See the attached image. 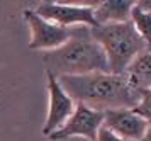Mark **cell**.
<instances>
[{"mask_svg": "<svg viewBox=\"0 0 151 141\" xmlns=\"http://www.w3.org/2000/svg\"><path fill=\"white\" fill-rule=\"evenodd\" d=\"M131 22L137 31V34L146 41L148 48L151 49V12L134 5L132 12H131Z\"/></svg>", "mask_w": 151, "mask_h": 141, "instance_id": "cell-11", "label": "cell"}, {"mask_svg": "<svg viewBox=\"0 0 151 141\" xmlns=\"http://www.w3.org/2000/svg\"><path fill=\"white\" fill-rule=\"evenodd\" d=\"M104 112L87 107L85 104H76L68 121L61 128L48 136L49 141H65L70 138H85L88 141H95L99 129L102 128Z\"/></svg>", "mask_w": 151, "mask_h": 141, "instance_id": "cell-5", "label": "cell"}, {"mask_svg": "<svg viewBox=\"0 0 151 141\" xmlns=\"http://www.w3.org/2000/svg\"><path fill=\"white\" fill-rule=\"evenodd\" d=\"M137 141H151V124H148V129L144 131V134L141 136Z\"/></svg>", "mask_w": 151, "mask_h": 141, "instance_id": "cell-16", "label": "cell"}, {"mask_svg": "<svg viewBox=\"0 0 151 141\" xmlns=\"http://www.w3.org/2000/svg\"><path fill=\"white\" fill-rule=\"evenodd\" d=\"M100 0H63L61 4L68 5H76V7H87V9H95Z\"/></svg>", "mask_w": 151, "mask_h": 141, "instance_id": "cell-14", "label": "cell"}, {"mask_svg": "<svg viewBox=\"0 0 151 141\" xmlns=\"http://www.w3.org/2000/svg\"><path fill=\"white\" fill-rule=\"evenodd\" d=\"M132 109H134L143 119H146L148 124H151V88H146V90L141 92L139 102H137Z\"/></svg>", "mask_w": 151, "mask_h": 141, "instance_id": "cell-12", "label": "cell"}, {"mask_svg": "<svg viewBox=\"0 0 151 141\" xmlns=\"http://www.w3.org/2000/svg\"><path fill=\"white\" fill-rule=\"evenodd\" d=\"M24 19L31 29L29 49H37V51H51L60 48L75 34L76 29V27L58 26L55 22L42 19L39 14H36L34 9H26Z\"/></svg>", "mask_w": 151, "mask_h": 141, "instance_id": "cell-4", "label": "cell"}, {"mask_svg": "<svg viewBox=\"0 0 151 141\" xmlns=\"http://www.w3.org/2000/svg\"><path fill=\"white\" fill-rule=\"evenodd\" d=\"M137 0H100L93 9V17L99 26L131 20V12Z\"/></svg>", "mask_w": 151, "mask_h": 141, "instance_id": "cell-9", "label": "cell"}, {"mask_svg": "<svg viewBox=\"0 0 151 141\" xmlns=\"http://www.w3.org/2000/svg\"><path fill=\"white\" fill-rule=\"evenodd\" d=\"M90 34L102 46L110 73H124L137 54L150 49L131 20L90 27Z\"/></svg>", "mask_w": 151, "mask_h": 141, "instance_id": "cell-3", "label": "cell"}, {"mask_svg": "<svg viewBox=\"0 0 151 141\" xmlns=\"http://www.w3.org/2000/svg\"><path fill=\"white\" fill-rule=\"evenodd\" d=\"M136 5L139 9H143V10H150L151 12V0H137Z\"/></svg>", "mask_w": 151, "mask_h": 141, "instance_id": "cell-15", "label": "cell"}, {"mask_svg": "<svg viewBox=\"0 0 151 141\" xmlns=\"http://www.w3.org/2000/svg\"><path fill=\"white\" fill-rule=\"evenodd\" d=\"M63 0H41V4H61Z\"/></svg>", "mask_w": 151, "mask_h": 141, "instance_id": "cell-17", "label": "cell"}, {"mask_svg": "<svg viewBox=\"0 0 151 141\" xmlns=\"http://www.w3.org/2000/svg\"><path fill=\"white\" fill-rule=\"evenodd\" d=\"M46 85H48L49 107H48L44 126H42V134L48 138L49 134L58 131L65 122L68 121V117L73 112L76 102L63 90V87L60 85V82H58L55 75L48 73V72H46Z\"/></svg>", "mask_w": 151, "mask_h": 141, "instance_id": "cell-6", "label": "cell"}, {"mask_svg": "<svg viewBox=\"0 0 151 141\" xmlns=\"http://www.w3.org/2000/svg\"><path fill=\"white\" fill-rule=\"evenodd\" d=\"M104 128L110 129L124 141H137L148 129V121L143 119L134 109H109L104 111Z\"/></svg>", "mask_w": 151, "mask_h": 141, "instance_id": "cell-8", "label": "cell"}, {"mask_svg": "<svg viewBox=\"0 0 151 141\" xmlns=\"http://www.w3.org/2000/svg\"><path fill=\"white\" fill-rule=\"evenodd\" d=\"M63 90L76 102L95 111L134 107L141 92L132 87L126 73L95 72L87 75H63L56 77Z\"/></svg>", "mask_w": 151, "mask_h": 141, "instance_id": "cell-1", "label": "cell"}, {"mask_svg": "<svg viewBox=\"0 0 151 141\" xmlns=\"http://www.w3.org/2000/svg\"><path fill=\"white\" fill-rule=\"evenodd\" d=\"M34 10L42 19L55 22V24L63 27L99 26L95 17H93V9H87V7H76V5H68V4H41Z\"/></svg>", "mask_w": 151, "mask_h": 141, "instance_id": "cell-7", "label": "cell"}, {"mask_svg": "<svg viewBox=\"0 0 151 141\" xmlns=\"http://www.w3.org/2000/svg\"><path fill=\"white\" fill-rule=\"evenodd\" d=\"M95 141H124L122 138H119L117 134H114L110 129H107V128H100L99 129V133H97V138H95Z\"/></svg>", "mask_w": 151, "mask_h": 141, "instance_id": "cell-13", "label": "cell"}, {"mask_svg": "<svg viewBox=\"0 0 151 141\" xmlns=\"http://www.w3.org/2000/svg\"><path fill=\"white\" fill-rule=\"evenodd\" d=\"M124 73L127 75L132 87H136L139 92L151 88V49L137 54Z\"/></svg>", "mask_w": 151, "mask_h": 141, "instance_id": "cell-10", "label": "cell"}, {"mask_svg": "<svg viewBox=\"0 0 151 141\" xmlns=\"http://www.w3.org/2000/svg\"><path fill=\"white\" fill-rule=\"evenodd\" d=\"M42 61L46 72L55 77L109 72L102 46L92 38L90 27L85 26H76L75 34L60 48L44 51Z\"/></svg>", "mask_w": 151, "mask_h": 141, "instance_id": "cell-2", "label": "cell"}]
</instances>
